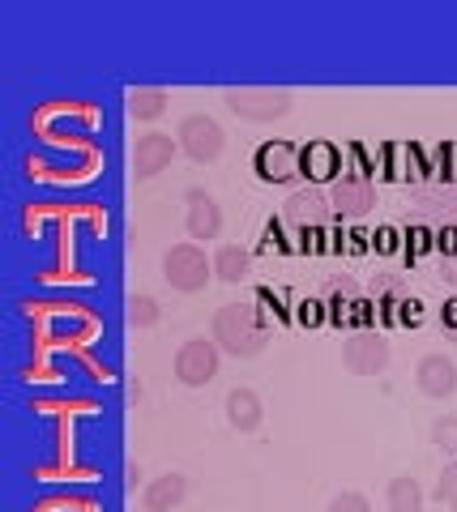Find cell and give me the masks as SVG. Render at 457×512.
Segmentation results:
<instances>
[{
    "label": "cell",
    "instance_id": "obj_1",
    "mask_svg": "<svg viewBox=\"0 0 457 512\" xmlns=\"http://www.w3.org/2000/svg\"><path fill=\"white\" fill-rule=\"evenodd\" d=\"M210 338L231 359H257L265 350V325H261V316L252 303H223V308L214 312Z\"/></svg>",
    "mask_w": 457,
    "mask_h": 512
},
{
    "label": "cell",
    "instance_id": "obj_2",
    "mask_svg": "<svg viewBox=\"0 0 457 512\" xmlns=\"http://www.w3.org/2000/svg\"><path fill=\"white\" fill-rule=\"evenodd\" d=\"M223 103L248 124H270V120L287 116L295 99H291V90H282V86H231L223 94Z\"/></svg>",
    "mask_w": 457,
    "mask_h": 512
},
{
    "label": "cell",
    "instance_id": "obj_3",
    "mask_svg": "<svg viewBox=\"0 0 457 512\" xmlns=\"http://www.w3.org/2000/svg\"><path fill=\"white\" fill-rule=\"evenodd\" d=\"M163 278H167L171 291L197 295V291H206L210 286L214 261H206V252H201L197 244H176V248H167V256H163Z\"/></svg>",
    "mask_w": 457,
    "mask_h": 512
},
{
    "label": "cell",
    "instance_id": "obj_4",
    "mask_svg": "<svg viewBox=\"0 0 457 512\" xmlns=\"http://www.w3.org/2000/svg\"><path fill=\"white\" fill-rule=\"evenodd\" d=\"M176 146L193 158V163H218L227 150V133L214 116H184L176 128Z\"/></svg>",
    "mask_w": 457,
    "mask_h": 512
},
{
    "label": "cell",
    "instance_id": "obj_5",
    "mask_svg": "<svg viewBox=\"0 0 457 512\" xmlns=\"http://www.w3.org/2000/svg\"><path fill=\"white\" fill-rule=\"evenodd\" d=\"M218 342L214 338H188L176 350V380L188 384V389H206V384L218 376Z\"/></svg>",
    "mask_w": 457,
    "mask_h": 512
},
{
    "label": "cell",
    "instance_id": "obj_6",
    "mask_svg": "<svg viewBox=\"0 0 457 512\" xmlns=\"http://www.w3.org/2000/svg\"><path fill=\"white\" fill-rule=\"evenodd\" d=\"M282 218H287L299 235H308V231H325L338 214H334V205H329V197L321 188H299L295 197L282 205Z\"/></svg>",
    "mask_w": 457,
    "mask_h": 512
},
{
    "label": "cell",
    "instance_id": "obj_7",
    "mask_svg": "<svg viewBox=\"0 0 457 512\" xmlns=\"http://www.w3.org/2000/svg\"><path fill=\"white\" fill-rule=\"evenodd\" d=\"M342 363H346V372H355V376H381L389 367V342L376 329L351 333L342 346Z\"/></svg>",
    "mask_w": 457,
    "mask_h": 512
},
{
    "label": "cell",
    "instance_id": "obj_8",
    "mask_svg": "<svg viewBox=\"0 0 457 512\" xmlns=\"http://www.w3.org/2000/svg\"><path fill=\"white\" fill-rule=\"evenodd\" d=\"M415 218L436 222V227H457V184H423L411 188Z\"/></svg>",
    "mask_w": 457,
    "mask_h": 512
},
{
    "label": "cell",
    "instance_id": "obj_9",
    "mask_svg": "<svg viewBox=\"0 0 457 512\" xmlns=\"http://www.w3.org/2000/svg\"><path fill=\"white\" fill-rule=\"evenodd\" d=\"M184 231L188 239H218V231H223V210L206 188L184 192Z\"/></svg>",
    "mask_w": 457,
    "mask_h": 512
},
{
    "label": "cell",
    "instance_id": "obj_10",
    "mask_svg": "<svg viewBox=\"0 0 457 512\" xmlns=\"http://www.w3.org/2000/svg\"><path fill=\"white\" fill-rule=\"evenodd\" d=\"M329 205H334L338 218H364L376 205V188L368 175H338L334 188H329Z\"/></svg>",
    "mask_w": 457,
    "mask_h": 512
},
{
    "label": "cell",
    "instance_id": "obj_11",
    "mask_svg": "<svg viewBox=\"0 0 457 512\" xmlns=\"http://www.w3.org/2000/svg\"><path fill=\"white\" fill-rule=\"evenodd\" d=\"M415 384H419L423 397H432V402H449L457 393V363L449 355H423L415 367Z\"/></svg>",
    "mask_w": 457,
    "mask_h": 512
},
{
    "label": "cell",
    "instance_id": "obj_12",
    "mask_svg": "<svg viewBox=\"0 0 457 512\" xmlns=\"http://www.w3.org/2000/svg\"><path fill=\"white\" fill-rule=\"evenodd\" d=\"M176 141H171L167 133H146V137H137V146H133V175L137 180H154L159 171L171 167V158H176Z\"/></svg>",
    "mask_w": 457,
    "mask_h": 512
},
{
    "label": "cell",
    "instance_id": "obj_13",
    "mask_svg": "<svg viewBox=\"0 0 457 512\" xmlns=\"http://www.w3.org/2000/svg\"><path fill=\"white\" fill-rule=\"evenodd\" d=\"M257 175L265 184H287L299 175V146L291 141H265L257 150Z\"/></svg>",
    "mask_w": 457,
    "mask_h": 512
},
{
    "label": "cell",
    "instance_id": "obj_14",
    "mask_svg": "<svg viewBox=\"0 0 457 512\" xmlns=\"http://www.w3.org/2000/svg\"><path fill=\"white\" fill-rule=\"evenodd\" d=\"M188 495V478L180 470H167L159 478H150L146 491H141V500H146V512H176Z\"/></svg>",
    "mask_w": 457,
    "mask_h": 512
},
{
    "label": "cell",
    "instance_id": "obj_15",
    "mask_svg": "<svg viewBox=\"0 0 457 512\" xmlns=\"http://www.w3.org/2000/svg\"><path fill=\"white\" fill-rule=\"evenodd\" d=\"M359 299V286L351 274H334L325 286H321V303H325V316H329V325H346V316H351V303Z\"/></svg>",
    "mask_w": 457,
    "mask_h": 512
},
{
    "label": "cell",
    "instance_id": "obj_16",
    "mask_svg": "<svg viewBox=\"0 0 457 512\" xmlns=\"http://www.w3.org/2000/svg\"><path fill=\"white\" fill-rule=\"evenodd\" d=\"M338 171H342V154L329 141L299 150V175H308V180H334Z\"/></svg>",
    "mask_w": 457,
    "mask_h": 512
},
{
    "label": "cell",
    "instance_id": "obj_17",
    "mask_svg": "<svg viewBox=\"0 0 457 512\" xmlns=\"http://www.w3.org/2000/svg\"><path fill=\"white\" fill-rule=\"evenodd\" d=\"M261 419H265V406H261V397L252 389H231L227 393V423L235 431H257Z\"/></svg>",
    "mask_w": 457,
    "mask_h": 512
},
{
    "label": "cell",
    "instance_id": "obj_18",
    "mask_svg": "<svg viewBox=\"0 0 457 512\" xmlns=\"http://www.w3.org/2000/svg\"><path fill=\"white\" fill-rule=\"evenodd\" d=\"M372 303H376V312H381L389 325H393V312H398V303L402 299H411V291H406V282L402 274H372Z\"/></svg>",
    "mask_w": 457,
    "mask_h": 512
},
{
    "label": "cell",
    "instance_id": "obj_19",
    "mask_svg": "<svg viewBox=\"0 0 457 512\" xmlns=\"http://www.w3.org/2000/svg\"><path fill=\"white\" fill-rule=\"evenodd\" d=\"M248 269H252L248 248H240V244H223V248L214 252V278H218V282L240 286V282L248 278Z\"/></svg>",
    "mask_w": 457,
    "mask_h": 512
},
{
    "label": "cell",
    "instance_id": "obj_20",
    "mask_svg": "<svg viewBox=\"0 0 457 512\" xmlns=\"http://www.w3.org/2000/svg\"><path fill=\"white\" fill-rule=\"evenodd\" d=\"M385 500H389V512H423V487L415 483L411 474H398L389 483Z\"/></svg>",
    "mask_w": 457,
    "mask_h": 512
},
{
    "label": "cell",
    "instance_id": "obj_21",
    "mask_svg": "<svg viewBox=\"0 0 457 512\" xmlns=\"http://www.w3.org/2000/svg\"><path fill=\"white\" fill-rule=\"evenodd\" d=\"M163 111H167V90H159V86L129 90V116L133 120H159Z\"/></svg>",
    "mask_w": 457,
    "mask_h": 512
},
{
    "label": "cell",
    "instance_id": "obj_22",
    "mask_svg": "<svg viewBox=\"0 0 457 512\" xmlns=\"http://www.w3.org/2000/svg\"><path fill=\"white\" fill-rule=\"evenodd\" d=\"M124 316H129L133 329H154L159 325V316H163V308H159V299L154 295H133L129 308H124Z\"/></svg>",
    "mask_w": 457,
    "mask_h": 512
},
{
    "label": "cell",
    "instance_id": "obj_23",
    "mask_svg": "<svg viewBox=\"0 0 457 512\" xmlns=\"http://www.w3.org/2000/svg\"><path fill=\"white\" fill-rule=\"evenodd\" d=\"M432 444L440 448L445 461H457V414H445V419L432 423Z\"/></svg>",
    "mask_w": 457,
    "mask_h": 512
},
{
    "label": "cell",
    "instance_id": "obj_24",
    "mask_svg": "<svg viewBox=\"0 0 457 512\" xmlns=\"http://www.w3.org/2000/svg\"><path fill=\"white\" fill-rule=\"evenodd\" d=\"M346 325H351L355 333H368V329L376 325V303L359 295V299L351 303V316H346Z\"/></svg>",
    "mask_w": 457,
    "mask_h": 512
},
{
    "label": "cell",
    "instance_id": "obj_25",
    "mask_svg": "<svg viewBox=\"0 0 457 512\" xmlns=\"http://www.w3.org/2000/svg\"><path fill=\"white\" fill-rule=\"evenodd\" d=\"M436 495H440V504L457 512V461H445V470H440V483H436Z\"/></svg>",
    "mask_w": 457,
    "mask_h": 512
},
{
    "label": "cell",
    "instance_id": "obj_26",
    "mask_svg": "<svg viewBox=\"0 0 457 512\" xmlns=\"http://www.w3.org/2000/svg\"><path fill=\"white\" fill-rule=\"evenodd\" d=\"M325 512H372V504H368V495H359V491H342L329 500Z\"/></svg>",
    "mask_w": 457,
    "mask_h": 512
},
{
    "label": "cell",
    "instance_id": "obj_27",
    "mask_svg": "<svg viewBox=\"0 0 457 512\" xmlns=\"http://www.w3.org/2000/svg\"><path fill=\"white\" fill-rule=\"evenodd\" d=\"M428 248H432V231L428 227H411V231H406V256H411V261H415V256H423Z\"/></svg>",
    "mask_w": 457,
    "mask_h": 512
},
{
    "label": "cell",
    "instance_id": "obj_28",
    "mask_svg": "<svg viewBox=\"0 0 457 512\" xmlns=\"http://www.w3.org/2000/svg\"><path fill=\"white\" fill-rule=\"evenodd\" d=\"M393 325H419V299H402L398 312H393Z\"/></svg>",
    "mask_w": 457,
    "mask_h": 512
},
{
    "label": "cell",
    "instance_id": "obj_29",
    "mask_svg": "<svg viewBox=\"0 0 457 512\" xmlns=\"http://www.w3.org/2000/svg\"><path fill=\"white\" fill-rule=\"evenodd\" d=\"M440 278H445L449 286H457V252H449V256H440Z\"/></svg>",
    "mask_w": 457,
    "mask_h": 512
},
{
    "label": "cell",
    "instance_id": "obj_30",
    "mask_svg": "<svg viewBox=\"0 0 457 512\" xmlns=\"http://www.w3.org/2000/svg\"><path fill=\"white\" fill-rule=\"evenodd\" d=\"M440 325H445V333H453V338H457V299L445 303V312H440Z\"/></svg>",
    "mask_w": 457,
    "mask_h": 512
}]
</instances>
